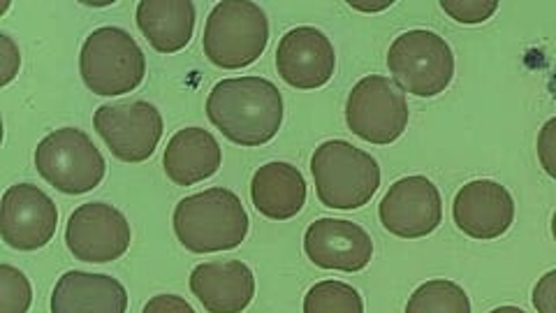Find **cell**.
Listing matches in <instances>:
<instances>
[{"label":"cell","instance_id":"cell-12","mask_svg":"<svg viewBox=\"0 0 556 313\" xmlns=\"http://www.w3.org/2000/svg\"><path fill=\"white\" fill-rule=\"evenodd\" d=\"M378 216L388 233L402 239H420L441 225L443 200L437 184L415 174L390 186L380 200Z\"/></svg>","mask_w":556,"mask_h":313},{"label":"cell","instance_id":"cell-17","mask_svg":"<svg viewBox=\"0 0 556 313\" xmlns=\"http://www.w3.org/2000/svg\"><path fill=\"white\" fill-rule=\"evenodd\" d=\"M128 292L108 274L65 272L51 292V313H126Z\"/></svg>","mask_w":556,"mask_h":313},{"label":"cell","instance_id":"cell-9","mask_svg":"<svg viewBox=\"0 0 556 313\" xmlns=\"http://www.w3.org/2000/svg\"><path fill=\"white\" fill-rule=\"evenodd\" d=\"M96 133L124 163L149 161L163 137L159 108L144 100L102 104L93 114Z\"/></svg>","mask_w":556,"mask_h":313},{"label":"cell","instance_id":"cell-10","mask_svg":"<svg viewBox=\"0 0 556 313\" xmlns=\"http://www.w3.org/2000/svg\"><path fill=\"white\" fill-rule=\"evenodd\" d=\"M132 230L128 218L108 202L77 206L65 225L67 251L81 263H112L130 249Z\"/></svg>","mask_w":556,"mask_h":313},{"label":"cell","instance_id":"cell-18","mask_svg":"<svg viewBox=\"0 0 556 313\" xmlns=\"http://www.w3.org/2000/svg\"><path fill=\"white\" fill-rule=\"evenodd\" d=\"M223 151L218 139L204 128H181L167 142L163 167L167 179L177 186L200 184L220 170Z\"/></svg>","mask_w":556,"mask_h":313},{"label":"cell","instance_id":"cell-4","mask_svg":"<svg viewBox=\"0 0 556 313\" xmlns=\"http://www.w3.org/2000/svg\"><path fill=\"white\" fill-rule=\"evenodd\" d=\"M269 42L265 10L251 0H223L204 26V54L223 70H241L255 63Z\"/></svg>","mask_w":556,"mask_h":313},{"label":"cell","instance_id":"cell-16","mask_svg":"<svg viewBox=\"0 0 556 313\" xmlns=\"http://www.w3.org/2000/svg\"><path fill=\"white\" fill-rule=\"evenodd\" d=\"M190 290L208 313H241L255 298V276L241 260H212L190 274Z\"/></svg>","mask_w":556,"mask_h":313},{"label":"cell","instance_id":"cell-27","mask_svg":"<svg viewBox=\"0 0 556 313\" xmlns=\"http://www.w3.org/2000/svg\"><path fill=\"white\" fill-rule=\"evenodd\" d=\"M20 63H22V57H20V47L14 45V40L10 38V35H0V65H3V77H0V86H8L16 73H20Z\"/></svg>","mask_w":556,"mask_h":313},{"label":"cell","instance_id":"cell-31","mask_svg":"<svg viewBox=\"0 0 556 313\" xmlns=\"http://www.w3.org/2000/svg\"><path fill=\"white\" fill-rule=\"evenodd\" d=\"M552 235H554V241H556V212L552 216Z\"/></svg>","mask_w":556,"mask_h":313},{"label":"cell","instance_id":"cell-28","mask_svg":"<svg viewBox=\"0 0 556 313\" xmlns=\"http://www.w3.org/2000/svg\"><path fill=\"white\" fill-rule=\"evenodd\" d=\"M142 313H195V309L190 306L184 298H179V295H155V298H151Z\"/></svg>","mask_w":556,"mask_h":313},{"label":"cell","instance_id":"cell-26","mask_svg":"<svg viewBox=\"0 0 556 313\" xmlns=\"http://www.w3.org/2000/svg\"><path fill=\"white\" fill-rule=\"evenodd\" d=\"M533 306L538 313H556V270L541 276L533 288Z\"/></svg>","mask_w":556,"mask_h":313},{"label":"cell","instance_id":"cell-6","mask_svg":"<svg viewBox=\"0 0 556 313\" xmlns=\"http://www.w3.org/2000/svg\"><path fill=\"white\" fill-rule=\"evenodd\" d=\"M388 67L399 89L417 98H433L452 84L455 54L441 35L415 28L390 45Z\"/></svg>","mask_w":556,"mask_h":313},{"label":"cell","instance_id":"cell-21","mask_svg":"<svg viewBox=\"0 0 556 313\" xmlns=\"http://www.w3.org/2000/svg\"><path fill=\"white\" fill-rule=\"evenodd\" d=\"M406 313H471V300L459 284L433 278L410 295Z\"/></svg>","mask_w":556,"mask_h":313},{"label":"cell","instance_id":"cell-24","mask_svg":"<svg viewBox=\"0 0 556 313\" xmlns=\"http://www.w3.org/2000/svg\"><path fill=\"white\" fill-rule=\"evenodd\" d=\"M443 12L459 24H482L498 10L496 0H443Z\"/></svg>","mask_w":556,"mask_h":313},{"label":"cell","instance_id":"cell-8","mask_svg":"<svg viewBox=\"0 0 556 313\" xmlns=\"http://www.w3.org/2000/svg\"><path fill=\"white\" fill-rule=\"evenodd\" d=\"M345 124L364 142L388 147L408 128L404 91L382 75L359 79L345 102Z\"/></svg>","mask_w":556,"mask_h":313},{"label":"cell","instance_id":"cell-23","mask_svg":"<svg viewBox=\"0 0 556 313\" xmlns=\"http://www.w3.org/2000/svg\"><path fill=\"white\" fill-rule=\"evenodd\" d=\"M30 302L28 276L12 265H0V313H28Z\"/></svg>","mask_w":556,"mask_h":313},{"label":"cell","instance_id":"cell-20","mask_svg":"<svg viewBox=\"0 0 556 313\" xmlns=\"http://www.w3.org/2000/svg\"><path fill=\"white\" fill-rule=\"evenodd\" d=\"M137 26L155 51L177 54L193 38L195 5L190 0H142Z\"/></svg>","mask_w":556,"mask_h":313},{"label":"cell","instance_id":"cell-3","mask_svg":"<svg viewBox=\"0 0 556 313\" xmlns=\"http://www.w3.org/2000/svg\"><path fill=\"white\" fill-rule=\"evenodd\" d=\"M318 200L329 209L351 212L378 193L380 165L371 153L353 147L345 139L323 142L311 159Z\"/></svg>","mask_w":556,"mask_h":313},{"label":"cell","instance_id":"cell-22","mask_svg":"<svg viewBox=\"0 0 556 313\" xmlns=\"http://www.w3.org/2000/svg\"><path fill=\"white\" fill-rule=\"evenodd\" d=\"M304 313H364V300L351 284L320 281L306 292Z\"/></svg>","mask_w":556,"mask_h":313},{"label":"cell","instance_id":"cell-7","mask_svg":"<svg viewBox=\"0 0 556 313\" xmlns=\"http://www.w3.org/2000/svg\"><path fill=\"white\" fill-rule=\"evenodd\" d=\"M35 167L40 177L65 196H84L98 188L108 172L100 149L79 128L49 133L35 149Z\"/></svg>","mask_w":556,"mask_h":313},{"label":"cell","instance_id":"cell-25","mask_svg":"<svg viewBox=\"0 0 556 313\" xmlns=\"http://www.w3.org/2000/svg\"><path fill=\"white\" fill-rule=\"evenodd\" d=\"M538 161L556 181V116H552L538 133Z\"/></svg>","mask_w":556,"mask_h":313},{"label":"cell","instance_id":"cell-29","mask_svg":"<svg viewBox=\"0 0 556 313\" xmlns=\"http://www.w3.org/2000/svg\"><path fill=\"white\" fill-rule=\"evenodd\" d=\"M353 10H362V12H380V10H388L392 3H348Z\"/></svg>","mask_w":556,"mask_h":313},{"label":"cell","instance_id":"cell-13","mask_svg":"<svg viewBox=\"0 0 556 313\" xmlns=\"http://www.w3.org/2000/svg\"><path fill=\"white\" fill-rule=\"evenodd\" d=\"M337 54L327 35L313 26L288 30L276 49V70L298 91H316L334 75Z\"/></svg>","mask_w":556,"mask_h":313},{"label":"cell","instance_id":"cell-30","mask_svg":"<svg viewBox=\"0 0 556 313\" xmlns=\"http://www.w3.org/2000/svg\"><path fill=\"white\" fill-rule=\"evenodd\" d=\"M490 313H527V311L519 309V306H498V309H494Z\"/></svg>","mask_w":556,"mask_h":313},{"label":"cell","instance_id":"cell-2","mask_svg":"<svg viewBox=\"0 0 556 313\" xmlns=\"http://www.w3.org/2000/svg\"><path fill=\"white\" fill-rule=\"evenodd\" d=\"M174 235L193 253H220L241 247L249 235V214L230 188H206L174 209Z\"/></svg>","mask_w":556,"mask_h":313},{"label":"cell","instance_id":"cell-19","mask_svg":"<svg viewBox=\"0 0 556 313\" xmlns=\"http://www.w3.org/2000/svg\"><path fill=\"white\" fill-rule=\"evenodd\" d=\"M251 198L257 212L269 221H290L306 202L304 174L290 163H267L253 174Z\"/></svg>","mask_w":556,"mask_h":313},{"label":"cell","instance_id":"cell-14","mask_svg":"<svg viewBox=\"0 0 556 313\" xmlns=\"http://www.w3.org/2000/svg\"><path fill=\"white\" fill-rule=\"evenodd\" d=\"M304 253L320 270L362 272L374 258V241L362 225L343 218H320L304 235Z\"/></svg>","mask_w":556,"mask_h":313},{"label":"cell","instance_id":"cell-15","mask_svg":"<svg viewBox=\"0 0 556 313\" xmlns=\"http://www.w3.org/2000/svg\"><path fill=\"white\" fill-rule=\"evenodd\" d=\"M452 218H455L457 228L471 239H498L510 230L515 221V200L503 184L478 179L459 190L455 202H452Z\"/></svg>","mask_w":556,"mask_h":313},{"label":"cell","instance_id":"cell-1","mask_svg":"<svg viewBox=\"0 0 556 313\" xmlns=\"http://www.w3.org/2000/svg\"><path fill=\"white\" fill-rule=\"evenodd\" d=\"M206 116L239 147H263L283 124V96L265 77L218 82L206 98Z\"/></svg>","mask_w":556,"mask_h":313},{"label":"cell","instance_id":"cell-5","mask_svg":"<svg viewBox=\"0 0 556 313\" xmlns=\"http://www.w3.org/2000/svg\"><path fill=\"white\" fill-rule=\"evenodd\" d=\"M79 73L96 96H124L144 82L147 59L128 30L102 26L84 40Z\"/></svg>","mask_w":556,"mask_h":313},{"label":"cell","instance_id":"cell-11","mask_svg":"<svg viewBox=\"0 0 556 313\" xmlns=\"http://www.w3.org/2000/svg\"><path fill=\"white\" fill-rule=\"evenodd\" d=\"M59 228V209L42 188L14 184L5 190L0 204V235L14 251H38L54 239Z\"/></svg>","mask_w":556,"mask_h":313}]
</instances>
